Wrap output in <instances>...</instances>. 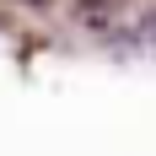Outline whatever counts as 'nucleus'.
Listing matches in <instances>:
<instances>
[{"mask_svg":"<svg viewBox=\"0 0 156 156\" xmlns=\"http://www.w3.org/2000/svg\"><path fill=\"white\" fill-rule=\"evenodd\" d=\"M145 38H156V16H151V22H145Z\"/></svg>","mask_w":156,"mask_h":156,"instance_id":"1","label":"nucleus"}]
</instances>
